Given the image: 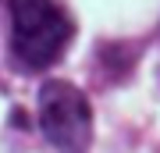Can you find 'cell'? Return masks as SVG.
Masks as SVG:
<instances>
[{
	"mask_svg": "<svg viewBox=\"0 0 160 153\" xmlns=\"http://www.w3.org/2000/svg\"><path fill=\"white\" fill-rule=\"evenodd\" d=\"M39 128L57 153H86L92 142V107L78 85L53 79L39 89Z\"/></svg>",
	"mask_w": 160,
	"mask_h": 153,
	"instance_id": "7a4b0ae2",
	"label": "cell"
},
{
	"mask_svg": "<svg viewBox=\"0 0 160 153\" xmlns=\"http://www.w3.org/2000/svg\"><path fill=\"white\" fill-rule=\"evenodd\" d=\"M75 22L53 0H11V54L22 68L46 71L68 54Z\"/></svg>",
	"mask_w": 160,
	"mask_h": 153,
	"instance_id": "6da1fadb",
	"label": "cell"
}]
</instances>
